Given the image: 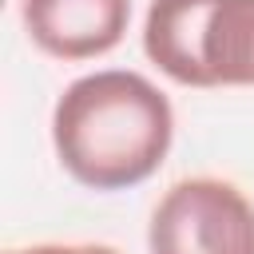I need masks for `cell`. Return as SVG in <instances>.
I'll use <instances>...</instances> for the list:
<instances>
[{
  "label": "cell",
  "instance_id": "obj_1",
  "mask_svg": "<svg viewBox=\"0 0 254 254\" xmlns=\"http://www.w3.org/2000/svg\"><path fill=\"white\" fill-rule=\"evenodd\" d=\"M175 139L171 99L139 71L107 67L79 75L52 107L60 167L87 190H131L147 183Z\"/></svg>",
  "mask_w": 254,
  "mask_h": 254
},
{
  "label": "cell",
  "instance_id": "obj_2",
  "mask_svg": "<svg viewBox=\"0 0 254 254\" xmlns=\"http://www.w3.org/2000/svg\"><path fill=\"white\" fill-rule=\"evenodd\" d=\"M143 52L183 87H254V0H151Z\"/></svg>",
  "mask_w": 254,
  "mask_h": 254
},
{
  "label": "cell",
  "instance_id": "obj_3",
  "mask_svg": "<svg viewBox=\"0 0 254 254\" xmlns=\"http://www.w3.org/2000/svg\"><path fill=\"white\" fill-rule=\"evenodd\" d=\"M151 254H254V202L214 175L179 179L151 210Z\"/></svg>",
  "mask_w": 254,
  "mask_h": 254
},
{
  "label": "cell",
  "instance_id": "obj_4",
  "mask_svg": "<svg viewBox=\"0 0 254 254\" xmlns=\"http://www.w3.org/2000/svg\"><path fill=\"white\" fill-rule=\"evenodd\" d=\"M131 0H24L28 40L64 64L99 60L123 44Z\"/></svg>",
  "mask_w": 254,
  "mask_h": 254
},
{
  "label": "cell",
  "instance_id": "obj_5",
  "mask_svg": "<svg viewBox=\"0 0 254 254\" xmlns=\"http://www.w3.org/2000/svg\"><path fill=\"white\" fill-rule=\"evenodd\" d=\"M8 254H123L103 242H36V246H16Z\"/></svg>",
  "mask_w": 254,
  "mask_h": 254
}]
</instances>
